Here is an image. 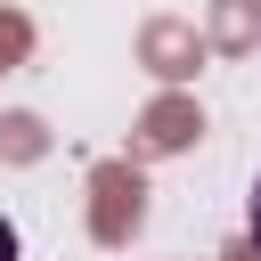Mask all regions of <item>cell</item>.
Returning a JSON list of instances; mask_svg holds the SVG:
<instances>
[{
  "label": "cell",
  "instance_id": "obj_1",
  "mask_svg": "<svg viewBox=\"0 0 261 261\" xmlns=\"http://www.w3.org/2000/svg\"><path fill=\"white\" fill-rule=\"evenodd\" d=\"M245 220H253V245H261V179H253V204H245Z\"/></svg>",
  "mask_w": 261,
  "mask_h": 261
},
{
  "label": "cell",
  "instance_id": "obj_2",
  "mask_svg": "<svg viewBox=\"0 0 261 261\" xmlns=\"http://www.w3.org/2000/svg\"><path fill=\"white\" fill-rule=\"evenodd\" d=\"M0 261H16V228L8 220H0Z\"/></svg>",
  "mask_w": 261,
  "mask_h": 261
}]
</instances>
